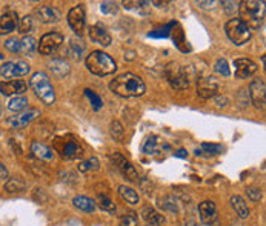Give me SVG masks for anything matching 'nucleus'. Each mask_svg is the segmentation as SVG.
I'll return each instance as SVG.
<instances>
[{"instance_id": "nucleus-1", "label": "nucleus", "mask_w": 266, "mask_h": 226, "mask_svg": "<svg viewBox=\"0 0 266 226\" xmlns=\"http://www.w3.org/2000/svg\"><path fill=\"white\" fill-rule=\"evenodd\" d=\"M110 90L125 99H133V97H140L143 96L146 91V85L138 77L137 74L133 73H125L117 76L111 83H110Z\"/></svg>"}, {"instance_id": "nucleus-2", "label": "nucleus", "mask_w": 266, "mask_h": 226, "mask_svg": "<svg viewBox=\"0 0 266 226\" xmlns=\"http://www.w3.org/2000/svg\"><path fill=\"white\" fill-rule=\"evenodd\" d=\"M265 2H256V0H245L239 3V19L250 28L260 29L265 23Z\"/></svg>"}, {"instance_id": "nucleus-3", "label": "nucleus", "mask_w": 266, "mask_h": 226, "mask_svg": "<svg viewBox=\"0 0 266 226\" xmlns=\"http://www.w3.org/2000/svg\"><path fill=\"white\" fill-rule=\"evenodd\" d=\"M85 65L88 68V71L100 77L113 74L117 69L116 62L106 53H103V51H93V53L88 54L85 59Z\"/></svg>"}, {"instance_id": "nucleus-4", "label": "nucleus", "mask_w": 266, "mask_h": 226, "mask_svg": "<svg viewBox=\"0 0 266 226\" xmlns=\"http://www.w3.org/2000/svg\"><path fill=\"white\" fill-rule=\"evenodd\" d=\"M31 88L34 91V94L37 96L45 105H52L56 102V93H54V86L51 85V80L48 77V74L39 71L35 73L31 77Z\"/></svg>"}, {"instance_id": "nucleus-5", "label": "nucleus", "mask_w": 266, "mask_h": 226, "mask_svg": "<svg viewBox=\"0 0 266 226\" xmlns=\"http://www.w3.org/2000/svg\"><path fill=\"white\" fill-rule=\"evenodd\" d=\"M54 148L60 154V157L65 159V160H76V159H80L85 154L83 146L73 135L56 137L54 138Z\"/></svg>"}, {"instance_id": "nucleus-6", "label": "nucleus", "mask_w": 266, "mask_h": 226, "mask_svg": "<svg viewBox=\"0 0 266 226\" xmlns=\"http://www.w3.org/2000/svg\"><path fill=\"white\" fill-rule=\"evenodd\" d=\"M225 31H226L228 39L231 40L234 45H237V46H242V45L248 43L253 37L251 29L248 28L240 19L228 20L226 25H225Z\"/></svg>"}, {"instance_id": "nucleus-7", "label": "nucleus", "mask_w": 266, "mask_h": 226, "mask_svg": "<svg viewBox=\"0 0 266 226\" xmlns=\"http://www.w3.org/2000/svg\"><path fill=\"white\" fill-rule=\"evenodd\" d=\"M165 77H166L168 83L171 85V88H174L177 91H183L189 86V76L186 73V69L175 62H171L166 65Z\"/></svg>"}, {"instance_id": "nucleus-8", "label": "nucleus", "mask_w": 266, "mask_h": 226, "mask_svg": "<svg viewBox=\"0 0 266 226\" xmlns=\"http://www.w3.org/2000/svg\"><path fill=\"white\" fill-rule=\"evenodd\" d=\"M31 66L23 62V60H12V62H6L0 66V76L6 80L11 79H17V77H23L26 74H29Z\"/></svg>"}, {"instance_id": "nucleus-9", "label": "nucleus", "mask_w": 266, "mask_h": 226, "mask_svg": "<svg viewBox=\"0 0 266 226\" xmlns=\"http://www.w3.org/2000/svg\"><path fill=\"white\" fill-rule=\"evenodd\" d=\"M62 43H63V36L60 32H48L40 39L37 49L42 56H51L60 48Z\"/></svg>"}, {"instance_id": "nucleus-10", "label": "nucleus", "mask_w": 266, "mask_h": 226, "mask_svg": "<svg viewBox=\"0 0 266 226\" xmlns=\"http://www.w3.org/2000/svg\"><path fill=\"white\" fill-rule=\"evenodd\" d=\"M37 117H40V111L31 108V110H25V111H22L19 114L9 117L6 120V123L12 129H22V128L28 126L29 123H32V121L37 118Z\"/></svg>"}, {"instance_id": "nucleus-11", "label": "nucleus", "mask_w": 266, "mask_h": 226, "mask_svg": "<svg viewBox=\"0 0 266 226\" xmlns=\"http://www.w3.org/2000/svg\"><path fill=\"white\" fill-rule=\"evenodd\" d=\"M250 97L257 110H265L266 105V83L263 79H254L250 85Z\"/></svg>"}, {"instance_id": "nucleus-12", "label": "nucleus", "mask_w": 266, "mask_h": 226, "mask_svg": "<svg viewBox=\"0 0 266 226\" xmlns=\"http://www.w3.org/2000/svg\"><path fill=\"white\" fill-rule=\"evenodd\" d=\"M86 15H85V9L82 5L73 8L68 12V23L73 28V31L77 34V36H82L85 28H86Z\"/></svg>"}, {"instance_id": "nucleus-13", "label": "nucleus", "mask_w": 266, "mask_h": 226, "mask_svg": "<svg viewBox=\"0 0 266 226\" xmlns=\"http://www.w3.org/2000/svg\"><path fill=\"white\" fill-rule=\"evenodd\" d=\"M110 159L113 160V163L119 168V171H120L127 179H130V180H133V182H137V180H138V174H137L135 168L130 163L128 159L123 157L120 152H114Z\"/></svg>"}, {"instance_id": "nucleus-14", "label": "nucleus", "mask_w": 266, "mask_h": 226, "mask_svg": "<svg viewBox=\"0 0 266 226\" xmlns=\"http://www.w3.org/2000/svg\"><path fill=\"white\" fill-rule=\"evenodd\" d=\"M234 66H236V76L239 79H248L257 73V63L253 62L251 59H236L234 60Z\"/></svg>"}, {"instance_id": "nucleus-15", "label": "nucleus", "mask_w": 266, "mask_h": 226, "mask_svg": "<svg viewBox=\"0 0 266 226\" xmlns=\"http://www.w3.org/2000/svg\"><path fill=\"white\" fill-rule=\"evenodd\" d=\"M34 14L37 15L39 22L42 23H57L60 20V12L54 6H48V5L37 6L34 9Z\"/></svg>"}, {"instance_id": "nucleus-16", "label": "nucleus", "mask_w": 266, "mask_h": 226, "mask_svg": "<svg viewBox=\"0 0 266 226\" xmlns=\"http://www.w3.org/2000/svg\"><path fill=\"white\" fill-rule=\"evenodd\" d=\"M28 83L25 80H6L0 82V93L3 96H19L26 93Z\"/></svg>"}, {"instance_id": "nucleus-17", "label": "nucleus", "mask_w": 266, "mask_h": 226, "mask_svg": "<svg viewBox=\"0 0 266 226\" xmlns=\"http://www.w3.org/2000/svg\"><path fill=\"white\" fill-rule=\"evenodd\" d=\"M219 91V85L216 79L206 77V79H199V86H197V96L202 99H211L216 97Z\"/></svg>"}, {"instance_id": "nucleus-18", "label": "nucleus", "mask_w": 266, "mask_h": 226, "mask_svg": "<svg viewBox=\"0 0 266 226\" xmlns=\"http://www.w3.org/2000/svg\"><path fill=\"white\" fill-rule=\"evenodd\" d=\"M199 214H200V220L203 225H212L217 220V206L214 202L211 200H205L199 205Z\"/></svg>"}, {"instance_id": "nucleus-19", "label": "nucleus", "mask_w": 266, "mask_h": 226, "mask_svg": "<svg viewBox=\"0 0 266 226\" xmlns=\"http://www.w3.org/2000/svg\"><path fill=\"white\" fill-rule=\"evenodd\" d=\"M90 39L94 43H99L100 46H110L111 45V36L108 34V31L100 25H94V26L90 28Z\"/></svg>"}, {"instance_id": "nucleus-20", "label": "nucleus", "mask_w": 266, "mask_h": 226, "mask_svg": "<svg viewBox=\"0 0 266 226\" xmlns=\"http://www.w3.org/2000/svg\"><path fill=\"white\" fill-rule=\"evenodd\" d=\"M17 25H19V19H17L15 11H8L2 17H0V34H9L12 32Z\"/></svg>"}, {"instance_id": "nucleus-21", "label": "nucleus", "mask_w": 266, "mask_h": 226, "mask_svg": "<svg viewBox=\"0 0 266 226\" xmlns=\"http://www.w3.org/2000/svg\"><path fill=\"white\" fill-rule=\"evenodd\" d=\"M49 69H51V73L54 77L57 79H63L69 74V63L65 60V59H60V57H56V59H52L49 62Z\"/></svg>"}, {"instance_id": "nucleus-22", "label": "nucleus", "mask_w": 266, "mask_h": 226, "mask_svg": "<svg viewBox=\"0 0 266 226\" xmlns=\"http://www.w3.org/2000/svg\"><path fill=\"white\" fill-rule=\"evenodd\" d=\"M31 154L34 155L35 159L39 160H45V162H49L54 159V152H52V149L40 142H32L31 143Z\"/></svg>"}, {"instance_id": "nucleus-23", "label": "nucleus", "mask_w": 266, "mask_h": 226, "mask_svg": "<svg viewBox=\"0 0 266 226\" xmlns=\"http://www.w3.org/2000/svg\"><path fill=\"white\" fill-rule=\"evenodd\" d=\"M141 217H143V220L146 223H149L151 226H160L165 223V217L160 214V213H157L152 206H145L143 210H141Z\"/></svg>"}, {"instance_id": "nucleus-24", "label": "nucleus", "mask_w": 266, "mask_h": 226, "mask_svg": "<svg viewBox=\"0 0 266 226\" xmlns=\"http://www.w3.org/2000/svg\"><path fill=\"white\" fill-rule=\"evenodd\" d=\"M86 45L80 37H73L69 42V48H68V54L71 56V59H74L76 62H79L82 59V56L85 54Z\"/></svg>"}, {"instance_id": "nucleus-25", "label": "nucleus", "mask_w": 266, "mask_h": 226, "mask_svg": "<svg viewBox=\"0 0 266 226\" xmlns=\"http://www.w3.org/2000/svg\"><path fill=\"white\" fill-rule=\"evenodd\" d=\"M222 152H223V146L216 143H202L196 149L197 157H214V155H219Z\"/></svg>"}, {"instance_id": "nucleus-26", "label": "nucleus", "mask_w": 266, "mask_h": 226, "mask_svg": "<svg viewBox=\"0 0 266 226\" xmlns=\"http://www.w3.org/2000/svg\"><path fill=\"white\" fill-rule=\"evenodd\" d=\"M73 205L77 208V210L83 211V213H94L96 208H97V203L90 199V197H85V196H77L73 199Z\"/></svg>"}, {"instance_id": "nucleus-27", "label": "nucleus", "mask_w": 266, "mask_h": 226, "mask_svg": "<svg viewBox=\"0 0 266 226\" xmlns=\"http://www.w3.org/2000/svg\"><path fill=\"white\" fill-rule=\"evenodd\" d=\"M231 206L234 208V211L237 213V216L240 219H248V217H250V208H248V203L245 202L243 197L233 196L231 197Z\"/></svg>"}, {"instance_id": "nucleus-28", "label": "nucleus", "mask_w": 266, "mask_h": 226, "mask_svg": "<svg viewBox=\"0 0 266 226\" xmlns=\"http://www.w3.org/2000/svg\"><path fill=\"white\" fill-rule=\"evenodd\" d=\"M119 194H120V197L123 200H125L127 203H130V205H137L140 202L138 193L131 186H125V185L119 186Z\"/></svg>"}, {"instance_id": "nucleus-29", "label": "nucleus", "mask_w": 266, "mask_h": 226, "mask_svg": "<svg viewBox=\"0 0 266 226\" xmlns=\"http://www.w3.org/2000/svg\"><path fill=\"white\" fill-rule=\"evenodd\" d=\"M25 189H26V183L20 177H11L5 183V191L9 194H19L23 193Z\"/></svg>"}, {"instance_id": "nucleus-30", "label": "nucleus", "mask_w": 266, "mask_h": 226, "mask_svg": "<svg viewBox=\"0 0 266 226\" xmlns=\"http://www.w3.org/2000/svg\"><path fill=\"white\" fill-rule=\"evenodd\" d=\"M37 51V40L31 36H26L20 40V54L32 56Z\"/></svg>"}, {"instance_id": "nucleus-31", "label": "nucleus", "mask_w": 266, "mask_h": 226, "mask_svg": "<svg viewBox=\"0 0 266 226\" xmlns=\"http://www.w3.org/2000/svg\"><path fill=\"white\" fill-rule=\"evenodd\" d=\"M28 108V99L23 96H15L8 102V110L12 113H22Z\"/></svg>"}, {"instance_id": "nucleus-32", "label": "nucleus", "mask_w": 266, "mask_h": 226, "mask_svg": "<svg viewBox=\"0 0 266 226\" xmlns=\"http://www.w3.org/2000/svg\"><path fill=\"white\" fill-rule=\"evenodd\" d=\"M158 205H160L162 210L168 211V213H179V203L172 196H165L158 200Z\"/></svg>"}, {"instance_id": "nucleus-33", "label": "nucleus", "mask_w": 266, "mask_h": 226, "mask_svg": "<svg viewBox=\"0 0 266 226\" xmlns=\"http://www.w3.org/2000/svg\"><path fill=\"white\" fill-rule=\"evenodd\" d=\"M110 132H111V137L114 138L116 142H123V138H125V128H123V125L120 123L119 120L111 121Z\"/></svg>"}, {"instance_id": "nucleus-34", "label": "nucleus", "mask_w": 266, "mask_h": 226, "mask_svg": "<svg viewBox=\"0 0 266 226\" xmlns=\"http://www.w3.org/2000/svg\"><path fill=\"white\" fill-rule=\"evenodd\" d=\"M158 143H160V138H158L157 135H149L143 146H141V151H143L145 154H154L158 148Z\"/></svg>"}, {"instance_id": "nucleus-35", "label": "nucleus", "mask_w": 266, "mask_h": 226, "mask_svg": "<svg viewBox=\"0 0 266 226\" xmlns=\"http://www.w3.org/2000/svg\"><path fill=\"white\" fill-rule=\"evenodd\" d=\"M85 96H86L88 100H90V103H91V107H93L94 111H100L102 110L103 102H102V99H100L99 94H96L93 90H85Z\"/></svg>"}, {"instance_id": "nucleus-36", "label": "nucleus", "mask_w": 266, "mask_h": 226, "mask_svg": "<svg viewBox=\"0 0 266 226\" xmlns=\"http://www.w3.org/2000/svg\"><path fill=\"white\" fill-rule=\"evenodd\" d=\"M99 168H100V162H99V159H96V157H90L88 160H83V162L79 165V171H82V172L97 171Z\"/></svg>"}, {"instance_id": "nucleus-37", "label": "nucleus", "mask_w": 266, "mask_h": 226, "mask_svg": "<svg viewBox=\"0 0 266 226\" xmlns=\"http://www.w3.org/2000/svg\"><path fill=\"white\" fill-rule=\"evenodd\" d=\"M17 28H19V32H22V34H28V32H31L32 28H34V19H32L31 15H25V17H22V19L19 20V25H17Z\"/></svg>"}, {"instance_id": "nucleus-38", "label": "nucleus", "mask_w": 266, "mask_h": 226, "mask_svg": "<svg viewBox=\"0 0 266 226\" xmlns=\"http://www.w3.org/2000/svg\"><path fill=\"white\" fill-rule=\"evenodd\" d=\"M214 71L223 77H228L231 74V69H229V65H228V60L226 59H219L214 65Z\"/></svg>"}, {"instance_id": "nucleus-39", "label": "nucleus", "mask_w": 266, "mask_h": 226, "mask_svg": "<svg viewBox=\"0 0 266 226\" xmlns=\"http://www.w3.org/2000/svg\"><path fill=\"white\" fill-rule=\"evenodd\" d=\"M97 202H99V206L102 208V210L108 211V213H113V211H116V205L113 203V200H111L108 196H103V194H100Z\"/></svg>"}, {"instance_id": "nucleus-40", "label": "nucleus", "mask_w": 266, "mask_h": 226, "mask_svg": "<svg viewBox=\"0 0 266 226\" xmlns=\"http://www.w3.org/2000/svg\"><path fill=\"white\" fill-rule=\"evenodd\" d=\"M120 225L122 226H138V217L135 213H127L123 214L120 219Z\"/></svg>"}, {"instance_id": "nucleus-41", "label": "nucleus", "mask_w": 266, "mask_h": 226, "mask_svg": "<svg viewBox=\"0 0 266 226\" xmlns=\"http://www.w3.org/2000/svg\"><path fill=\"white\" fill-rule=\"evenodd\" d=\"M5 48L12 54H20V40L15 37H11L5 42Z\"/></svg>"}, {"instance_id": "nucleus-42", "label": "nucleus", "mask_w": 266, "mask_h": 226, "mask_svg": "<svg viewBox=\"0 0 266 226\" xmlns=\"http://www.w3.org/2000/svg\"><path fill=\"white\" fill-rule=\"evenodd\" d=\"M100 11H102L103 14L111 15V14H116V12L119 11V6H117L116 2H103V3L100 5Z\"/></svg>"}, {"instance_id": "nucleus-43", "label": "nucleus", "mask_w": 266, "mask_h": 226, "mask_svg": "<svg viewBox=\"0 0 266 226\" xmlns=\"http://www.w3.org/2000/svg\"><path fill=\"white\" fill-rule=\"evenodd\" d=\"M246 194H248V197H250L251 202H260L262 197H263V193H262L260 188H248Z\"/></svg>"}, {"instance_id": "nucleus-44", "label": "nucleus", "mask_w": 266, "mask_h": 226, "mask_svg": "<svg viewBox=\"0 0 266 226\" xmlns=\"http://www.w3.org/2000/svg\"><path fill=\"white\" fill-rule=\"evenodd\" d=\"M223 8L228 14H234L239 9V2H223Z\"/></svg>"}, {"instance_id": "nucleus-45", "label": "nucleus", "mask_w": 266, "mask_h": 226, "mask_svg": "<svg viewBox=\"0 0 266 226\" xmlns=\"http://www.w3.org/2000/svg\"><path fill=\"white\" fill-rule=\"evenodd\" d=\"M216 103H217V107H226L228 103H229V100H228V97H222V96H216Z\"/></svg>"}, {"instance_id": "nucleus-46", "label": "nucleus", "mask_w": 266, "mask_h": 226, "mask_svg": "<svg viewBox=\"0 0 266 226\" xmlns=\"http://www.w3.org/2000/svg\"><path fill=\"white\" fill-rule=\"evenodd\" d=\"M0 179H2V180L8 179V169H6L5 165H2V163H0Z\"/></svg>"}, {"instance_id": "nucleus-47", "label": "nucleus", "mask_w": 266, "mask_h": 226, "mask_svg": "<svg viewBox=\"0 0 266 226\" xmlns=\"http://www.w3.org/2000/svg\"><path fill=\"white\" fill-rule=\"evenodd\" d=\"M175 157H179V159H186L188 157V152L185 149H179L175 154Z\"/></svg>"}, {"instance_id": "nucleus-48", "label": "nucleus", "mask_w": 266, "mask_h": 226, "mask_svg": "<svg viewBox=\"0 0 266 226\" xmlns=\"http://www.w3.org/2000/svg\"><path fill=\"white\" fill-rule=\"evenodd\" d=\"M185 226H206V225H203V223H197V222H186Z\"/></svg>"}, {"instance_id": "nucleus-49", "label": "nucleus", "mask_w": 266, "mask_h": 226, "mask_svg": "<svg viewBox=\"0 0 266 226\" xmlns=\"http://www.w3.org/2000/svg\"><path fill=\"white\" fill-rule=\"evenodd\" d=\"M154 5H157L158 8H162L163 5H169V2H152Z\"/></svg>"}, {"instance_id": "nucleus-50", "label": "nucleus", "mask_w": 266, "mask_h": 226, "mask_svg": "<svg viewBox=\"0 0 266 226\" xmlns=\"http://www.w3.org/2000/svg\"><path fill=\"white\" fill-rule=\"evenodd\" d=\"M2 114H3V107H2V103H0V117H2Z\"/></svg>"}]
</instances>
